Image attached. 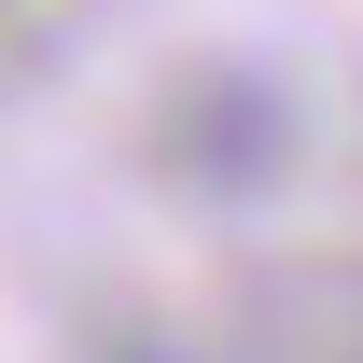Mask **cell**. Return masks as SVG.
I'll list each match as a JSON object with an SVG mask.
<instances>
[{
	"label": "cell",
	"instance_id": "obj_1",
	"mask_svg": "<svg viewBox=\"0 0 363 363\" xmlns=\"http://www.w3.org/2000/svg\"><path fill=\"white\" fill-rule=\"evenodd\" d=\"M126 363H154V350H126Z\"/></svg>",
	"mask_w": 363,
	"mask_h": 363
}]
</instances>
